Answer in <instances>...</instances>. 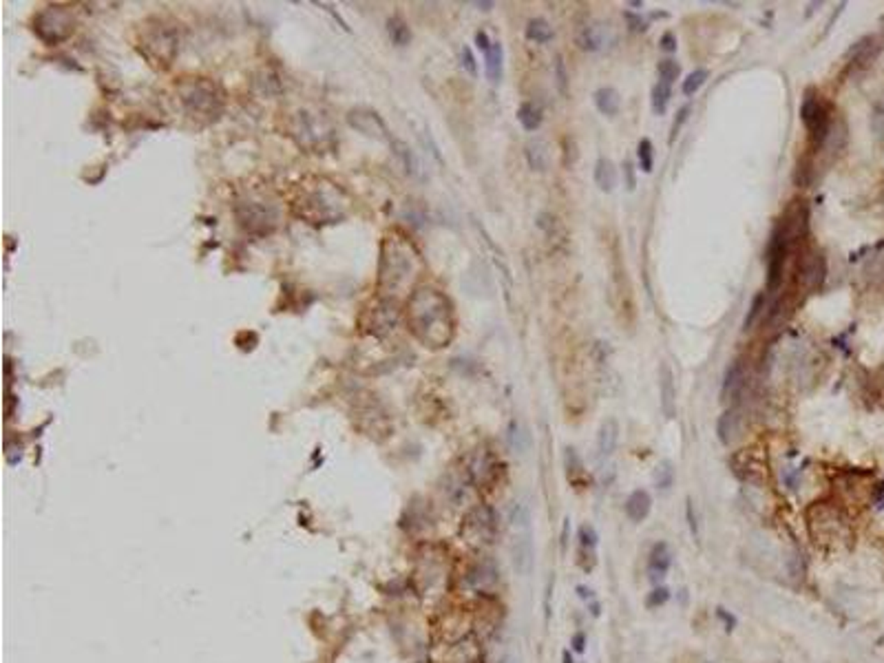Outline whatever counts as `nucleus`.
<instances>
[{
    "label": "nucleus",
    "instance_id": "nucleus-1",
    "mask_svg": "<svg viewBox=\"0 0 884 663\" xmlns=\"http://www.w3.org/2000/svg\"><path fill=\"white\" fill-rule=\"evenodd\" d=\"M405 323L413 339L429 349L447 347L456 336V314L445 292L434 285L416 288L405 305Z\"/></svg>",
    "mask_w": 884,
    "mask_h": 663
},
{
    "label": "nucleus",
    "instance_id": "nucleus-2",
    "mask_svg": "<svg viewBox=\"0 0 884 663\" xmlns=\"http://www.w3.org/2000/svg\"><path fill=\"white\" fill-rule=\"evenodd\" d=\"M420 254L416 245L398 230H389L381 241V257H379V290L381 298L396 301V296L413 292V283L420 275Z\"/></svg>",
    "mask_w": 884,
    "mask_h": 663
},
{
    "label": "nucleus",
    "instance_id": "nucleus-3",
    "mask_svg": "<svg viewBox=\"0 0 884 663\" xmlns=\"http://www.w3.org/2000/svg\"><path fill=\"white\" fill-rule=\"evenodd\" d=\"M292 211L298 219L312 226L339 224L349 215V195L336 181L323 175H312L296 184Z\"/></svg>",
    "mask_w": 884,
    "mask_h": 663
},
{
    "label": "nucleus",
    "instance_id": "nucleus-4",
    "mask_svg": "<svg viewBox=\"0 0 884 663\" xmlns=\"http://www.w3.org/2000/svg\"><path fill=\"white\" fill-rule=\"evenodd\" d=\"M179 104L190 120L211 124L221 118L226 109V93L211 77H184L177 84Z\"/></svg>",
    "mask_w": 884,
    "mask_h": 663
},
{
    "label": "nucleus",
    "instance_id": "nucleus-5",
    "mask_svg": "<svg viewBox=\"0 0 884 663\" xmlns=\"http://www.w3.org/2000/svg\"><path fill=\"white\" fill-rule=\"evenodd\" d=\"M288 135L307 153H328L336 146V131L330 120L314 111H296L288 120Z\"/></svg>",
    "mask_w": 884,
    "mask_h": 663
},
{
    "label": "nucleus",
    "instance_id": "nucleus-6",
    "mask_svg": "<svg viewBox=\"0 0 884 663\" xmlns=\"http://www.w3.org/2000/svg\"><path fill=\"white\" fill-rule=\"evenodd\" d=\"M235 217L239 226L250 235H270L281 224V208L275 199L264 195H245L235 204Z\"/></svg>",
    "mask_w": 884,
    "mask_h": 663
},
{
    "label": "nucleus",
    "instance_id": "nucleus-7",
    "mask_svg": "<svg viewBox=\"0 0 884 663\" xmlns=\"http://www.w3.org/2000/svg\"><path fill=\"white\" fill-rule=\"evenodd\" d=\"M177 31L171 27V24L164 22H153L146 24L139 33V54L146 58V62L151 64L153 69L158 71H166L173 64L175 56H177Z\"/></svg>",
    "mask_w": 884,
    "mask_h": 663
},
{
    "label": "nucleus",
    "instance_id": "nucleus-8",
    "mask_svg": "<svg viewBox=\"0 0 884 663\" xmlns=\"http://www.w3.org/2000/svg\"><path fill=\"white\" fill-rule=\"evenodd\" d=\"M809 531L816 542L836 544L840 540H849L851 531L844 513L831 502H816L807 511Z\"/></svg>",
    "mask_w": 884,
    "mask_h": 663
},
{
    "label": "nucleus",
    "instance_id": "nucleus-9",
    "mask_svg": "<svg viewBox=\"0 0 884 663\" xmlns=\"http://www.w3.org/2000/svg\"><path fill=\"white\" fill-rule=\"evenodd\" d=\"M75 18L73 11L64 5H49L33 16V33L45 45H60L73 33Z\"/></svg>",
    "mask_w": 884,
    "mask_h": 663
},
{
    "label": "nucleus",
    "instance_id": "nucleus-10",
    "mask_svg": "<svg viewBox=\"0 0 884 663\" xmlns=\"http://www.w3.org/2000/svg\"><path fill=\"white\" fill-rule=\"evenodd\" d=\"M498 533V517L496 511L487 504H478L466 513L464 524H462V535L464 540L473 546H487L493 542Z\"/></svg>",
    "mask_w": 884,
    "mask_h": 663
},
{
    "label": "nucleus",
    "instance_id": "nucleus-11",
    "mask_svg": "<svg viewBox=\"0 0 884 663\" xmlns=\"http://www.w3.org/2000/svg\"><path fill=\"white\" fill-rule=\"evenodd\" d=\"M800 120H802L805 128L809 131L816 148H821L825 144L829 131H831V115H829L827 104L821 100V96L811 93V91L805 96V100L800 104Z\"/></svg>",
    "mask_w": 884,
    "mask_h": 663
},
{
    "label": "nucleus",
    "instance_id": "nucleus-12",
    "mask_svg": "<svg viewBox=\"0 0 884 663\" xmlns=\"http://www.w3.org/2000/svg\"><path fill=\"white\" fill-rule=\"evenodd\" d=\"M398 323V303L389 298H379L360 314V328L372 336H387Z\"/></svg>",
    "mask_w": 884,
    "mask_h": 663
},
{
    "label": "nucleus",
    "instance_id": "nucleus-13",
    "mask_svg": "<svg viewBox=\"0 0 884 663\" xmlns=\"http://www.w3.org/2000/svg\"><path fill=\"white\" fill-rule=\"evenodd\" d=\"M500 469H502L500 462L496 460V456H493L489 449H475L464 462L466 475H469L473 487H480V489H489V487L496 485Z\"/></svg>",
    "mask_w": 884,
    "mask_h": 663
},
{
    "label": "nucleus",
    "instance_id": "nucleus-14",
    "mask_svg": "<svg viewBox=\"0 0 884 663\" xmlns=\"http://www.w3.org/2000/svg\"><path fill=\"white\" fill-rule=\"evenodd\" d=\"M347 122H349V126L356 128V131L363 133L365 137L379 139V142H387V144L394 139L392 133H389L387 124L383 122V118L374 109L356 107V109H352V111L347 113Z\"/></svg>",
    "mask_w": 884,
    "mask_h": 663
},
{
    "label": "nucleus",
    "instance_id": "nucleus-15",
    "mask_svg": "<svg viewBox=\"0 0 884 663\" xmlns=\"http://www.w3.org/2000/svg\"><path fill=\"white\" fill-rule=\"evenodd\" d=\"M827 277V264L825 257L818 250H805L800 261H798V283L802 285V290L807 292H816L823 285Z\"/></svg>",
    "mask_w": 884,
    "mask_h": 663
},
{
    "label": "nucleus",
    "instance_id": "nucleus-16",
    "mask_svg": "<svg viewBox=\"0 0 884 663\" xmlns=\"http://www.w3.org/2000/svg\"><path fill=\"white\" fill-rule=\"evenodd\" d=\"M880 49H882V45H880V40H878L876 36H867V38H862V40H858L849 49V54H847V69H849V73H862V71H867L871 64H874V60L878 58Z\"/></svg>",
    "mask_w": 884,
    "mask_h": 663
},
{
    "label": "nucleus",
    "instance_id": "nucleus-17",
    "mask_svg": "<svg viewBox=\"0 0 884 663\" xmlns=\"http://www.w3.org/2000/svg\"><path fill=\"white\" fill-rule=\"evenodd\" d=\"M498 579H500L498 566L493 564L491 560L475 562L469 570H466V575H464V584L471 590H475V593H489V590H493V588L498 586Z\"/></svg>",
    "mask_w": 884,
    "mask_h": 663
},
{
    "label": "nucleus",
    "instance_id": "nucleus-18",
    "mask_svg": "<svg viewBox=\"0 0 884 663\" xmlns=\"http://www.w3.org/2000/svg\"><path fill=\"white\" fill-rule=\"evenodd\" d=\"M659 398L663 416L674 418L677 416V385H674V374L668 363H661L659 367Z\"/></svg>",
    "mask_w": 884,
    "mask_h": 663
},
{
    "label": "nucleus",
    "instance_id": "nucleus-19",
    "mask_svg": "<svg viewBox=\"0 0 884 663\" xmlns=\"http://www.w3.org/2000/svg\"><path fill=\"white\" fill-rule=\"evenodd\" d=\"M511 560H513V568L517 575H528L533 568V542L528 533H522L517 535L513 546H511Z\"/></svg>",
    "mask_w": 884,
    "mask_h": 663
},
{
    "label": "nucleus",
    "instance_id": "nucleus-20",
    "mask_svg": "<svg viewBox=\"0 0 884 663\" xmlns=\"http://www.w3.org/2000/svg\"><path fill=\"white\" fill-rule=\"evenodd\" d=\"M743 387H745V369H743V363H740V360H734L732 365L727 367L725 379H723V387H721V396H723V400H725V402L736 400V398L740 396V392H743Z\"/></svg>",
    "mask_w": 884,
    "mask_h": 663
},
{
    "label": "nucleus",
    "instance_id": "nucleus-21",
    "mask_svg": "<svg viewBox=\"0 0 884 663\" xmlns=\"http://www.w3.org/2000/svg\"><path fill=\"white\" fill-rule=\"evenodd\" d=\"M619 442V422L615 418H606L600 427V434H597V449H600V456L608 458L613 456Z\"/></svg>",
    "mask_w": 884,
    "mask_h": 663
},
{
    "label": "nucleus",
    "instance_id": "nucleus-22",
    "mask_svg": "<svg viewBox=\"0 0 884 663\" xmlns=\"http://www.w3.org/2000/svg\"><path fill=\"white\" fill-rule=\"evenodd\" d=\"M623 509H626V515L632 519V522H641V519L648 517L650 509H653V498H650V493L646 489H637L628 496Z\"/></svg>",
    "mask_w": 884,
    "mask_h": 663
},
{
    "label": "nucleus",
    "instance_id": "nucleus-23",
    "mask_svg": "<svg viewBox=\"0 0 884 663\" xmlns=\"http://www.w3.org/2000/svg\"><path fill=\"white\" fill-rule=\"evenodd\" d=\"M617 166L613 164V160L608 158H600L595 164V184L600 186V190L604 192H613L617 188Z\"/></svg>",
    "mask_w": 884,
    "mask_h": 663
},
{
    "label": "nucleus",
    "instance_id": "nucleus-24",
    "mask_svg": "<svg viewBox=\"0 0 884 663\" xmlns=\"http://www.w3.org/2000/svg\"><path fill=\"white\" fill-rule=\"evenodd\" d=\"M389 146H392V153H394V158L398 160V164L402 166V171H405L407 175H418L420 162H418V158H416V153L411 151L409 144H405L402 139H396L394 137L392 142H389Z\"/></svg>",
    "mask_w": 884,
    "mask_h": 663
},
{
    "label": "nucleus",
    "instance_id": "nucleus-25",
    "mask_svg": "<svg viewBox=\"0 0 884 663\" xmlns=\"http://www.w3.org/2000/svg\"><path fill=\"white\" fill-rule=\"evenodd\" d=\"M717 434H719V440L723 442V445H727V447H730L732 442L738 438V434H740V418H738V413L734 409H727L721 416V418H719Z\"/></svg>",
    "mask_w": 884,
    "mask_h": 663
},
{
    "label": "nucleus",
    "instance_id": "nucleus-26",
    "mask_svg": "<svg viewBox=\"0 0 884 663\" xmlns=\"http://www.w3.org/2000/svg\"><path fill=\"white\" fill-rule=\"evenodd\" d=\"M670 564H672V553L668 549V544H663V542L657 544L655 549H653V553H650V562H648V568H650V573H653V579L666 575Z\"/></svg>",
    "mask_w": 884,
    "mask_h": 663
},
{
    "label": "nucleus",
    "instance_id": "nucleus-27",
    "mask_svg": "<svg viewBox=\"0 0 884 663\" xmlns=\"http://www.w3.org/2000/svg\"><path fill=\"white\" fill-rule=\"evenodd\" d=\"M526 162L533 171L544 173L549 168V146L542 139H531L526 144Z\"/></svg>",
    "mask_w": 884,
    "mask_h": 663
},
{
    "label": "nucleus",
    "instance_id": "nucleus-28",
    "mask_svg": "<svg viewBox=\"0 0 884 663\" xmlns=\"http://www.w3.org/2000/svg\"><path fill=\"white\" fill-rule=\"evenodd\" d=\"M577 43H579L581 49H586V51L602 49L606 45V29H604V24H586V27H581V31L577 36Z\"/></svg>",
    "mask_w": 884,
    "mask_h": 663
},
{
    "label": "nucleus",
    "instance_id": "nucleus-29",
    "mask_svg": "<svg viewBox=\"0 0 884 663\" xmlns=\"http://www.w3.org/2000/svg\"><path fill=\"white\" fill-rule=\"evenodd\" d=\"M485 60H487L485 62L487 64V77L493 84H498L502 80V71H504V49H502V45L493 43L491 49L485 54Z\"/></svg>",
    "mask_w": 884,
    "mask_h": 663
},
{
    "label": "nucleus",
    "instance_id": "nucleus-30",
    "mask_svg": "<svg viewBox=\"0 0 884 663\" xmlns=\"http://www.w3.org/2000/svg\"><path fill=\"white\" fill-rule=\"evenodd\" d=\"M595 104H597V109H600V113H602V115H608V118H615V115L619 113L621 98H619V93H617V91H615L613 86H602V89L595 93Z\"/></svg>",
    "mask_w": 884,
    "mask_h": 663
},
{
    "label": "nucleus",
    "instance_id": "nucleus-31",
    "mask_svg": "<svg viewBox=\"0 0 884 663\" xmlns=\"http://www.w3.org/2000/svg\"><path fill=\"white\" fill-rule=\"evenodd\" d=\"M387 36L396 47H407L411 40V29L400 16H392L387 20Z\"/></svg>",
    "mask_w": 884,
    "mask_h": 663
},
{
    "label": "nucleus",
    "instance_id": "nucleus-32",
    "mask_svg": "<svg viewBox=\"0 0 884 663\" xmlns=\"http://www.w3.org/2000/svg\"><path fill=\"white\" fill-rule=\"evenodd\" d=\"M517 120L524 126V131H538L542 124V109L533 102H524L517 109Z\"/></svg>",
    "mask_w": 884,
    "mask_h": 663
},
{
    "label": "nucleus",
    "instance_id": "nucleus-33",
    "mask_svg": "<svg viewBox=\"0 0 884 663\" xmlns=\"http://www.w3.org/2000/svg\"><path fill=\"white\" fill-rule=\"evenodd\" d=\"M526 38H528V40H533V43L544 45V43H549L551 38H553V29H551V24L546 22L544 18H533L526 24Z\"/></svg>",
    "mask_w": 884,
    "mask_h": 663
},
{
    "label": "nucleus",
    "instance_id": "nucleus-34",
    "mask_svg": "<svg viewBox=\"0 0 884 663\" xmlns=\"http://www.w3.org/2000/svg\"><path fill=\"white\" fill-rule=\"evenodd\" d=\"M670 96H672L670 84L659 80V82L655 84V89H653V109H655V113H659V115L666 113L668 102H670Z\"/></svg>",
    "mask_w": 884,
    "mask_h": 663
},
{
    "label": "nucleus",
    "instance_id": "nucleus-35",
    "mask_svg": "<svg viewBox=\"0 0 884 663\" xmlns=\"http://www.w3.org/2000/svg\"><path fill=\"white\" fill-rule=\"evenodd\" d=\"M637 158H639V166H641L643 173H653V166H655L653 142H650V139H641L639 146H637Z\"/></svg>",
    "mask_w": 884,
    "mask_h": 663
},
{
    "label": "nucleus",
    "instance_id": "nucleus-36",
    "mask_svg": "<svg viewBox=\"0 0 884 663\" xmlns=\"http://www.w3.org/2000/svg\"><path fill=\"white\" fill-rule=\"evenodd\" d=\"M706 80H708V71L706 69H694L690 75L685 77L683 80V93L685 96H694L696 91L706 84Z\"/></svg>",
    "mask_w": 884,
    "mask_h": 663
},
{
    "label": "nucleus",
    "instance_id": "nucleus-37",
    "mask_svg": "<svg viewBox=\"0 0 884 663\" xmlns=\"http://www.w3.org/2000/svg\"><path fill=\"white\" fill-rule=\"evenodd\" d=\"M655 482H657V489H661V491H668V489L672 487V482H674V471H672V464H670V462H661V464L657 466V471H655Z\"/></svg>",
    "mask_w": 884,
    "mask_h": 663
},
{
    "label": "nucleus",
    "instance_id": "nucleus-38",
    "mask_svg": "<svg viewBox=\"0 0 884 663\" xmlns=\"http://www.w3.org/2000/svg\"><path fill=\"white\" fill-rule=\"evenodd\" d=\"M509 442H511V447H513L515 451L524 453V451H526V447H528V434H526L524 429L519 427L517 422H511V429H509Z\"/></svg>",
    "mask_w": 884,
    "mask_h": 663
},
{
    "label": "nucleus",
    "instance_id": "nucleus-39",
    "mask_svg": "<svg viewBox=\"0 0 884 663\" xmlns=\"http://www.w3.org/2000/svg\"><path fill=\"white\" fill-rule=\"evenodd\" d=\"M509 522H511V526L513 528H528V522H531V515H528V509L524 504H513V509H511V513H509Z\"/></svg>",
    "mask_w": 884,
    "mask_h": 663
},
{
    "label": "nucleus",
    "instance_id": "nucleus-40",
    "mask_svg": "<svg viewBox=\"0 0 884 663\" xmlns=\"http://www.w3.org/2000/svg\"><path fill=\"white\" fill-rule=\"evenodd\" d=\"M657 71H659V77H661V82H668V84H672L674 80H677L679 77V73H681V67L674 60H661L659 62V67H657Z\"/></svg>",
    "mask_w": 884,
    "mask_h": 663
},
{
    "label": "nucleus",
    "instance_id": "nucleus-41",
    "mask_svg": "<svg viewBox=\"0 0 884 663\" xmlns=\"http://www.w3.org/2000/svg\"><path fill=\"white\" fill-rule=\"evenodd\" d=\"M867 275H869V279L874 281V283H884V252H880L874 259V261L869 264Z\"/></svg>",
    "mask_w": 884,
    "mask_h": 663
},
{
    "label": "nucleus",
    "instance_id": "nucleus-42",
    "mask_svg": "<svg viewBox=\"0 0 884 663\" xmlns=\"http://www.w3.org/2000/svg\"><path fill=\"white\" fill-rule=\"evenodd\" d=\"M581 460H579V456H577V451L575 449H566V471H568V480H573V475L575 473H581Z\"/></svg>",
    "mask_w": 884,
    "mask_h": 663
},
{
    "label": "nucleus",
    "instance_id": "nucleus-43",
    "mask_svg": "<svg viewBox=\"0 0 884 663\" xmlns=\"http://www.w3.org/2000/svg\"><path fill=\"white\" fill-rule=\"evenodd\" d=\"M668 600H670V590L666 586H659L648 595L646 604H648V608H657V606H663Z\"/></svg>",
    "mask_w": 884,
    "mask_h": 663
},
{
    "label": "nucleus",
    "instance_id": "nucleus-44",
    "mask_svg": "<svg viewBox=\"0 0 884 663\" xmlns=\"http://www.w3.org/2000/svg\"><path fill=\"white\" fill-rule=\"evenodd\" d=\"M597 531L590 526V524H584L581 528H579V542H581V546L584 549H595L597 546Z\"/></svg>",
    "mask_w": 884,
    "mask_h": 663
},
{
    "label": "nucleus",
    "instance_id": "nucleus-45",
    "mask_svg": "<svg viewBox=\"0 0 884 663\" xmlns=\"http://www.w3.org/2000/svg\"><path fill=\"white\" fill-rule=\"evenodd\" d=\"M874 131L880 139H884V98L876 104L874 111Z\"/></svg>",
    "mask_w": 884,
    "mask_h": 663
},
{
    "label": "nucleus",
    "instance_id": "nucleus-46",
    "mask_svg": "<svg viewBox=\"0 0 884 663\" xmlns=\"http://www.w3.org/2000/svg\"><path fill=\"white\" fill-rule=\"evenodd\" d=\"M763 303H765V292H763L761 296L754 298V303H752V307H749V314L745 317V330H749L752 325H754V321L759 319V312H761Z\"/></svg>",
    "mask_w": 884,
    "mask_h": 663
},
{
    "label": "nucleus",
    "instance_id": "nucleus-47",
    "mask_svg": "<svg viewBox=\"0 0 884 663\" xmlns=\"http://www.w3.org/2000/svg\"><path fill=\"white\" fill-rule=\"evenodd\" d=\"M460 58H462V67L466 69V73H469V75H478V64H475V58H473L469 47H462Z\"/></svg>",
    "mask_w": 884,
    "mask_h": 663
},
{
    "label": "nucleus",
    "instance_id": "nucleus-48",
    "mask_svg": "<svg viewBox=\"0 0 884 663\" xmlns=\"http://www.w3.org/2000/svg\"><path fill=\"white\" fill-rule=\"evenodd\" d=\"M787 566H789V575L791 577H802V573H805V562H802V555L800 553H794L787 560Z\"/></svg>",
    "mask_w": 884,
    "mask_h": 663
},
{
    "label": "nucleus",
    "instance_id": "nucleus-49",
    "mask_svg": "<svg viewBox=\"0 0 884 663\" xmlns=\"http://www.w3.org/2000/svg\"><path fill=\"white\" fill-rule=\"evenodd\" d=\"M687 115H690V107H683V109L677 113V120H674V124H672V128H670V142H674V137L679 135L681 126H683V124H685V120H687Z\"/></svg>",
    "mask_w": 884,
    "mask_h": 663
},
{
    "label": "nucleus",
    "instance_id": "nucleus-50",
    "mask_svg": "<svg viewBox=\"0 0 884 663\" xmlns=\"http://www.w3.org/2000/svg\"><path fill=\"white\" fill-rule=\"evenodd\" d=\"M555 77H557V86H560V91H562V93H566L568 75H566V67H564V60L562 58L555 60Z\"/></svg>",
    "mask_w": 884,
    "mask_h": 663
},
{
    "label": "nucleus",
    "instance_id": "nucleus-51",
    "mask_svg": "<svg viewBox=\"0 0 884 663\" xmlns=\"http://www.w3.org/2000/svg\"><path fill=\"white\" fill-rule=\"evenodd\" d=\"M659 47L663 49V51H668V54H672V51H677V36L674 33H663L661 36V40H659Z\"/></svg>",
    "mask_w": 884,
    "mask_h": 663
},
{
    "label": "nucleus",
    "instance_id": "nucleus-52",
    "mask_svg": "<svg viewBox=\"0 0 884 663\" xmlns=\"http://www.w3.org/2000/svg\"><path fill=\"white\" fill-rule=\"evenodd\" d=\"M626 20H628V24H630V31H646V20H643L641 16H637V14H630V11H626Z\"/></svg>",
    "mask_w": 884,
    "mask_h": 663
},
{
    "label": "nucleus",
    "instance_id": "nucleus-53",
    "mask_svg": "<svg viewBox=\"0 0 884 663\" xmlns=\"http://www.w3.org/2000/svg\"><path fill=\"white\" fill-rule=\"evenodd\" d=\"M475 45H478V49H482L485 54H487V51L491 49V45H493V43L489 40L487 31H478V33H475Z\"/></svg>",
    "mask_w": 884,
    "mask_h": 663
},
{
    "label": "nucleus",
    "instance_id": "nucleus-54",
    "mask_svg": "<svg viewBox=\"0 0 884 663\" xmlns=\"http://www.w3.org/2000/svg\"><path fill=\"white\" fill-rule=\"evenodd\" d=\"M623 173H626V186H628V190H632L634 188V168H632V162H623Z\"/></svg>",
    "mask_w": 884,
    "mask_h": 663
},
{
    "label": "nucleus",
    "instance_id": "nucleus-55",
    "mask_svg": "<svg viewBox=\"0 0 884 663\" xmlns=\"http://www.w3.org/2000/svg\"><path fill=\"white\" fill-rule=\"evenodd\" d=\"M687 524H690L692 535H696V533H699V522H696V515L692 511V502L690 500H687Z\"/></svg>",
    "mask_w": 884,
    "mask_h": 663
},
{
    "label": "nucleus",
    "instance_id": "nucleus-56",
    "mask_svg": "<svg viewBox=\"0 0 884 663\" xmlns=\"http://www.w3.org/2000/svg\"><path fill=\"white\" fill-rule=\"evenodd\" d=\"M584 648H586V637H584L581 632H577L573 637V650L575 653H584Z\"/></svg>",
    "mask_w": 884,
    "mask_h": 663
},
{
    "label": "nucleus",
    "instance_id": "nucleus-57",
    "mask_svg": "<svg viewBox=\"0 0 884 663\" xmlns=\"http://www.w3.org/2000/svg\"><path fill=\"white\" fill-rule=\"evenodd\" d=\"M719 617H721V619H723V621L727 623V630H732V628H734V623H736V619H734L732 615H727L723 608H719Z\"/></svg>",
    "mask_w": 884,
    "mask_h": 663
},
{
    "label": "nucleus",
    "instance_id": "nucleus-58",
    "mask_svg": "<svg viewBox=\"0 0 884 663\" xmlns=\"http://www.w3.org/2000/svg\"><path fill=\"white\" fill-rule=\"evenodd\" d=\"M577 593H579L581 600H590V590H586L584 586H577Z\"/></svg>",
    "mask_w": 884,
    "mask_h": 663
},
{
    "label": "nucleus",
    "instance_id": "nucleus-59",
    "mask_svg": "<svg viewBox=\"0 0 884 663\" xmlns=\"http://www.w3.org/2000/svg\"><path fill=\"white\" fill-rule=\"evenodd\" d=\"M562 661H564V663H575V661H573V657H570V653H568V650H564V655H562Z\"/></svg>",
    "mask_w": 884,
    "mask_h": 663
}]
</instances>
